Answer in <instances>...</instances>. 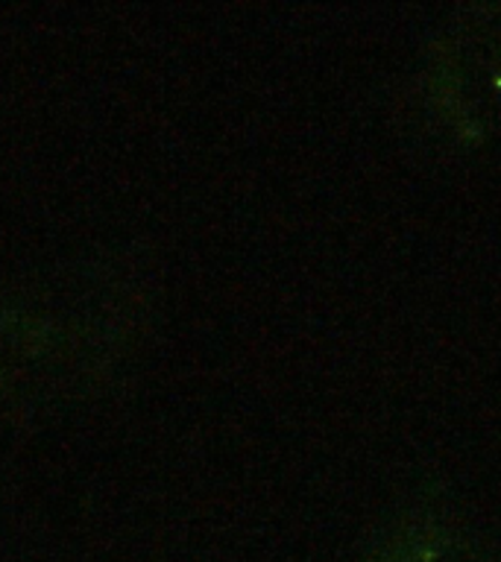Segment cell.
<instances>
[{"mask_svg":"<svg viewBox=\"0 0 501 562\" xmlns=\"http://www.w3.org/2000/svg\"><path fill=\"white\" fill-rule=\"evenodd\" d=\"M378 562H483L478 553L455 536L437 533H416L402 536L385 548Z\"/></svg>","mask_w":501,"mask_h":562,"instance_id":"1","label":"cell"}]
</instances>
